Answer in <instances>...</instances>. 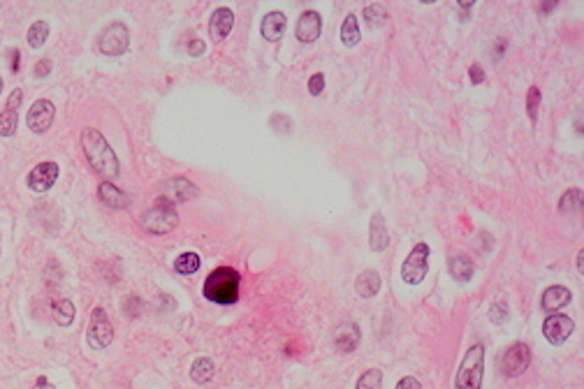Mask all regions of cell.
Listing matches in <instances>:
<instances>
[{"instance_id": "cell-34", "label": "cell", "mask_w": 584, "mask_h": 389, "mask_svg": "<svg viewBox=\"0 0 584 389\" xmlns=\"http://www.w3.org/2000/svg\"><path fill=\"white\" fill-rule=\"evenodd\" d=\"M325 90V74H320V72H316L309 79V93L311 95H320Z\"/></svg>"}, {"instance_id": "cell-6", "label": "cell", "mask_w": 584, "mask_h": 389, "mask_svg": "<svg viewBox=\"0 0 584 389\" xmlns=\"http://www.w3.org/2000/svg\"><path fill=\"white\" fill-rule=\"evenodd\" d=\"M429 269V246L427 243H417V246L410 250V255L406 257L401 267V278L408 285H417L422 283V278L427 276Z\"/></svg>"}, {"instance_id": "cell-12", "label": "cell", "mask_w": 584, "mask_h": 389, "mask_svg": "<svg viewBox=\"0 0 584 389\" xmlns=\"http://www.w3.org/2000/svg\"><path fill=\"white\" fill-rule=\"evenodd\" d=\"M320 33H323V19H320V14L316 10L302 12L295 28V38L299 42H304V44H311V42H316L320 38Z\"/></svg>"}, {"instance_id": "cell-24", "label": "cell", "mask_w": 584, "mask_h": 389, "mask_svg": "<svg viewBox=\"0 0 584 389\" xmlns=\"http://www.w3.org/2000/svg\"><path fill=\"white\" fill-rule=\"evenodd\" d=\"M362 33H359V24H357V17L355 14H348L343 26H341V40H343L346 47H355L359 42Z\"/></svg>"}, {"instance_id": "cell-14", "label": "cell", "mask_w": 584, "mask_h": 389, "mask_svg": "<svg viewBox=\"0 0 584 389\" xmlns=\"http://www.w3.org/2000/svg\"><path fill=\"white\" fill-rule=\"evenodd\" d=\"M234 26V14L229 7H218L211 14V21H209V35H211L213 42H222L229 35Z\"/></svg>"}, {"instance_id": "cell-4", "label": "cell", "mask_w": 584, "mask_h": 389, "mask_svg": "<svg viewBox=\"0 0 584 389\" xmlns=\"http://www.w3.org/2000/svg\"><path fill=\"white\" fill-rule=\"evenodd\" d=\"M482 371H485V347L473 345L464 354V361L457 371V389H480L482 387Z\"/></svg>"}, {"instance_id": "cell-31", "label": "cell", "mask_w": 584, "mask_h": 389, "mask_svg": "<svg viewBox=\"0 0 584 389\" xmlns=\"http://www.w3.org/2000/svg\"><path fill=\"white\" fill-rule=\"evenodd\" d=\"M540 90L531 86L528 88V93H526V111H528V118L531 121H538V107H540Z\"/></svg>"}, {"instance_id": "cell-22", "label": "cell", "mask_w": 584, "mask_h": 389, "mask_svg": "<svg viewBox=\"0 0 584 389\" xmlns=\"http://www.w3.org/2000/svg\"><path fill=\"white\" fill-rule=\"evenodd\" d=\"M213 373H216V368H213V361L209 359V357H200V359H195L193 361V366H190V378L197 382V385H204V382H209L213 378Z\"/></svg>"}, {"instance_id": "cell-30", "label": "cell", "mask_w": 584, "mask_h": 389, "mask_svg": "<svg viewBox=\"0 0 584 389\" xmlns=\"http://www.w3.org/2000/svg\"><path fill=\"white\" fill-rule=\"evenodd\" d=\"M380 385H382V373L378 368H371V371H366L357 380V389H380Z\"/></svg>"}, {"instance_id": "cell-7", "label": "cell", "mask_w": 584, "mask_h": 389, "mask_svg": "<svg viewBox=\"0 0 584 389\" xmlns=\"http://www.w3.org/2000/svg\"><path fill=\"white\" fill-rule=\"evenodd\" d=\"M88 345L93 347V350H104L109 343H111V338H114V329H111V322H109V317H107V313H104V308H93V313H90V322H88Z\"/></svg>"}, {"instance_id": "cell-42", "label": "cell", "mask_w": 584, "mask_h": 389, "mask_svg": "<svg viewBox=\"0 0 584 389\" xmlns=\"http://www.w3.org/2000/svg\"><path fill=\"white\" fill-rule=\"evenodd\" d=\"M582 260H584V253H582V250H580V255H577V269H580V274H582V269H584Z\"/></svg>"}, {"instance_id": "cell-16", "label": "cell", "mask_w": 584, "mask_h": 389, "mask_svg": "<svg viewBox=\"0 0 584 389\" xmlns=\"http://www.w3.org/2000/svg\"><path fill=\"white\" fill-rule=\"evenodd\" d=\"M368 246H371L373 253H382V250L389 246V232H387L382 213L371 215V225H368Z\"/></svg>"}, {"instance_id": "cell-19", "label": "cell", "mask_w": 584, "mask_h": 389, "mask_svg": "<svg viewBox=\"0 0 584 389\" xmlns=\"http://www.w3.org/2000/svg\"><path fill=\"white\" fill-rule=\"evenodd\" d=\"M355 290H357V295L362 299L375 297V295H378V290H380V274H378V271H373V269L362 271L359 278L355 281Z\"/></svg>"}, {"instance_id": "cell-2", "label": "cell", "mask_w": 584, "mask_h": 389, "mask_svg": "<svg viewBox=\"0 0 584 389\" xmlns=\"http://www.w3.org/2000/svg\"><path fill=\"white\" fill-rule=\"evenodd\" d=\"M241 290V276L232 267H218L206 276L202 295L211 304H236Z\"/></svg>"}, {"instance_id": "cell-9", "label": "cell", "mask_w": 584, "mask_h": 389, "mask_svg": "<svg viewBox=\"0 0 584 389\" xmlns=\"http://www.w3.org/2000/svg\"><path fill=\"white\" fill-rule=\"evenodd\" d=\"M531 364V350L526 343H514L503 354V373L508 378H517Z\"/></svg>"}, {"instance_id": "cell-21", "label": "cell", "mask_w": 584, "mask_h": 389, "mask_svg": "<svg viewBox=\"0 0 584 389\" xmlns=\"http://www.w3.org/2000/svg\"><path fill=\"white\" fill-rule=\"evenodd\" d=\"M473 271H476V267H473V262L469 260V257L457 255V257H452V260H450V276L455 278V281H459V283L471 281Z\"/></svg>"}, {"instance_id": "cell-20", "label": "cell", "mask_w": 584, "mask_h": 389, "mask_svg": "<svg viewBox=\"0 0 584 389\" xmlns=\"http://www.w3.org/2000/svg\"><path fill=\"white\" fill-rule=\"evenodd\" d=\"M283 31H285V14L283 12H269L267 17L262 19L260 33H262L264 40L276 42L283 35Z\"/></svg>"}, {"instance_id": "cell-40", "label": "cell", "mask_w": 584, "mask_h": 389, "mask_svg": "<svg viewBox=\"0 0 584 389\" xmlns=\"http://www.w3.org/2000/svg\"><path fill=\"white\" fill-rule=\"evenodd\" d=\"M33 389H56V387H54L51 382H49V380L44 378V375H40V378H38V382H35V387H33Z\"/></svg>"}, {"instance_id": "cell-27", "label": "cell", "mask_w": 584, "mask_h": 389, "mask_svg": "<svg viewBox=\"0 0 584 389\" xmlns=\"http://www.w3.org/2000/svg\"><path fill=\"white\" fill-rule=\"evenodd\" d=\"M49 38V24L47 21H35V24L28 28V44L33 49H40Z\"/></svg>"}, {"instance_id": "cell-33", "label": "cell", "mask_w": 584, "mask_h": 389, "mask_svg": "<svg viewBox=\"0 0 584 389\" xmlns=\"http://www.w3.org/2000/svg\"><path fill=\"white\" fill-rule=\"evenodd\" d=\"M123 311H125V315H128V317H137L139 315V297H135V295L125 297Z\"/></svg>"}, {"instance_id": "cell-26", "label": "cell", "mask_w": 584, "mask_h": 389, "mask_svg": "<svg viewBox=\"0 0 584 389\" xmlns=\"http://www.w3.org/2000/svg\"><path fill=\"white\" fill-rule=\"evenodd\" d=\"M559 208H561V213L580 211V208H582V190H580V188H570V190L563 192L561 199H559Z\"/></svg>"}, {"instance_id": "cell-35", "label": "cell", "mask_w": 584, "mask_h": 389, "mask_svg": "<svg viewBox=\"0 0 584 389\" xmlns=\"http://www.w3.org/2000/svg\"><path fill=\"white\" fill-rule=\"evenodd\" d=\"M49 72H51V58H42L38 65H35V76H47Z\"/></svg>"}, {"instance_id": "cell-38", "label": "cell", "mask_w": 584, "mask_h": 389, "mask_svg": "<svg viewBox=\"0 0 584 389\" xmlns=\"http://www.w3.org/2000/svg\"><path fill=\"white\" fill-rule=\"evenodd\" d=\"M204 49L206 47H204V42H202V40H190V42H188V53H190V56H202V53H204Z\"/></svg>"}, {"instance_id": "cell-36", "label": "cell", "mask_w": 584, "mask_h": 389, "mask_svg": "<svg viewBox=\"0 0 584 389\" xmlns=\"http://www.w3.org/2000/svg\"><path fill=\"white\" fill-rule=\"evenodd\" d=\"M469 74H471V83H482V79H485V72H482V67L478 65V63H473V65L469 67Z\"/></svg>"}, {"instance_id": "cell-18", "label": "cell", "mask_w": 584, "mask_h": 389, "mask_svg": "<svg viewBox=\"0 0 584 389\" xmlns=\"http://www.w3.org/2000/svg\"><path fill=\"white\" fill-rule=\"evenodd\" d=\"M570 299H573V292L568 288H563V285H552V288H547L542 292L540 306L545 311H559L563 306L570 304Z\"/></svg>"}, {"instance_id": "cell-39", "label": "cell", "mask_w": 584, "mask_h": 389, "mask_svg": "<svg viewBox=\"0 0 584 389\" xmlns=\"http://www.w3.org/2000/svg\"><path fill=\"white\" fill-rule=\"evenodd\" d=\"M7 56H10V69H12V72H19V65H21V53H19V49H10V51H7Z\"/></svg>"}, {"instance_id": "cell-17", "label": "cell", "mask_w": 584, "mask_h": 389, "mask_svg": "<svg viewBox=\"0 0 584 389\" xmlns=\"http://www.w3.org/2000/svg\"><path fill=\"white\" fill-rule=\"evenodd\" d=\"M97 199L109 208H125L130 204L128 194H125L118 185L111 183V181H102L100 183V188H97Z\"/></svg>"}, {"instance_id": "cell-29", "label": "cell", "mask_w": 584, "mask_h": 389, "mask_svg": "<svg viewBox=\"0 0 584 389\" xmlns=\"http://www.w3.org/2000/svg\"><path fill=\"white\" fill-rule=\"evenodd\" d=\"M17 125H19L17 109L5 107V111L0 114V135H3V137H12L14 132H17Z\"/></svg>"}, {"instance_id": "cell-1", "label": "cell", "mask_w": 584, "mask_h": 389, "mask_svg": "<svg viewBox=\"0 0 584 389\" xmlns=\"http://www.w3.org/2000/svg\"><path fill=\"white\" fill-rule=\"evenodd\" d=\"M81 149L86 153L88 165L93 167L95 174H100L104 181H111L118 176V158L114 149L109 146L107 139L102 137L100 130L86 128L81 132Z\"/></svg>"}, {"instance_id": "cell-5", "label": "cell", "mask_w": 584, "mask_h": 389, "mask_svg": "<svg viewBox=\"0 0 584 389\" xmlns=\"http://www.w3.org/2000/svg\"><path fill=\"white\" fill-rule=\"evenodd\" d=\"M128 47H130V31L123 21L109 24L100 33V40H97V49L104 56H121L128 51Z\"/></svg>"}, {"instance_id": "cell-32", "label": "cell", "mask_w": 584, "mask_h": 389, "mask_svg": "<svg viewBox=\"0 0 584 389\" xmlns=\"http://www.w3.org/2000/svg\"><path fill=\"white\" fill-rule=\"evenodd\" d=\"M489 320H492L494 324H503L505 320H508V304H505V301L492 304V308H489Z\"/></svg>"}, {"instance_id": "cell-25", "label": "cell", "mask_w": 584, "mask_h": 389, "mask_svg": "<svg viewBox=\"0 0 584 389\" xmlns=\"http://www.w3.org/2000/svg\"><path fill=\"white\" fill-rule=\"evenodd\" d=\"M200 267H202V260H200L197 253H181L177 257V262H174V269L184 276L195 274V271H200Z\"/></svg>"}, {"instance_id": "cell-3", "label": "cell", "mask_w": 584, "mask_h": 389, "mask_svg": "<svg viewBox=\"0 0 584 389\" xmlns=\"http://www.w3.org/2000/svg\"><path fill=\"white\" fill-rule=\"evenodd\" d=\"M142 225L151 234H170L179 225V213L167 197H160L149 211L142 215Z\"/></svg>"}, {"instance_id": "cell-41", "label": "cell", "mask_w": 584, "mask_h": 389, "mask_svg": "<svg viewBox=\"0 0 584 389\" xmlns=\"http://www.w3.org/2000/svg\"><path fill=\"white\" fill-rule=\"evenodd\" d=\"M554 7H556V0H554V3H545V5H540V10H542V12H552Z\"/></svg>"}, {"instance_id": "cell-10", "label": "cell", "mask_w": 584, "mask_h": 389, "mask_svg": "<svg viewBox=\"0 0 584 389\" xmlns=\"http://www.w3.org/2000/svg\"><path fill=\"white\" fill-rule=\"evenodd\" d=\"M58 165L51 163V160H44V163H38V167H33L31 174H28V188L33 192H47L49 188L56 183L58 179Z\"/></svg>"}, {"instance_id": "cell-15", "label": "cell", "mask_w": 584, "mask_h": 389, "mask_svg": "<svg viewBox=\"0 0 584 389\" xmlns=\"http://www.w3.org/2000/svg\"><path fill=\"white\" fill-rule=\"evenodd\" d=\"M359 326L355 322H343L336 326V331H334V347H336L339 352H352L355 347L359 345Z\"/></svg>"}, {"instance_id": "cell-13", "label": "cell", "mask_w": 584, "mask_h": 389, "mask_svg": "<svg viewBox=\"0 0 584 389\" xmlns=\"http://www.w3.org/2000/svg\"><path fill=\"white\" fill-rule=\"evenodd\" d=\"M197 188H195V183H190V181L188 179H184V176H174V179H170L165 183V197L172 201H177V204H184V201H190V199H195L197 197Z\"/></svg>"}, {"instance_id": "cell-23", "label": "cell", "mask_w": 584, "mask_h": 389, "mask_svg": "<svg viewBox=\"0 0 584 389\" xmlns=\"http://www.w3.org/2000/svg\"><path fill=\"white\" fill-rule=\"evenodd\" d=\"M51 308H54V320L60 326H70L74 322L76 311H74V304L70 301V299H58V301H54Z\"/></svg>"}, {"instance_id": "cell-37", "label": "cell", "mask_w": 584, "mask_h": 389, "mask_svg": "<svg viewBox=\"0 0 584 389\" xmlns=\"http://www.w3.org/2000/svg\"><path fill=\"white\" fill-rule=\"evenodd\" d=\"M396 389H422V385L417 382V378H413V375H406V378L399 380Z\"/></svg>"}, {"instance_id": "cell-11", "label": "cell", "mask_w": 584, "mask_h": 389, "mask_svg": "<svg viewBox=\"0 0 584 389\" xmlns=\"http://www.w3.org/2000/svg\"><path fill=\"white\" fill-rule=\"evenodd\" d=\"M575 331V322L573 317L568 315H549L545 320V324H542V333H545V338L549 340L552 345H561L563 340L570 338V333Z\"/></svg>"}, {"instance_id": "cell-8", "label": "cell", "mask_w": 584, "mask_h": 389, "mask_svg": "<svg viewBox=\"0 0 584 389\" xmlns=\"http://www.w3.org/2000/svg\"><path fill=\"white\" fill-rule=\"evenodd\" d=\"M54 116H56V107H54L51 100H35L31 104V109H28L26 123L33 132L42 135V132H47L49 128H51Z\"/></svg>"}, {"instance_id": "cell-28", "label": "cell", "mask_w": 584, "mask_h": 389, "mask_svg": "<svg viewBox=\"0 0 584 389\" xmlns=\"http://www.w3.org/2000/svg\"><path fill=\"white\" fill-rule=\"evenodd\" d=\"M364 19H366L368 28H380L382 24H385V19H387L385 5H380V3L366 5V7H364Z\"/></svg>"}, {"instance_id": "cell-43", "label": "cell", "mask_w": 584, "mask_h": 389, "mask_svg": "<svg viewBox=\"0 0 584 389\" xmlns=\"http://www.w3.org/2000/svg\"><path fill=\"white\" fill-rule=\"evenodd\" d=\"M0 93H3V79H0Z\"/></svg>"}]
</instances>
